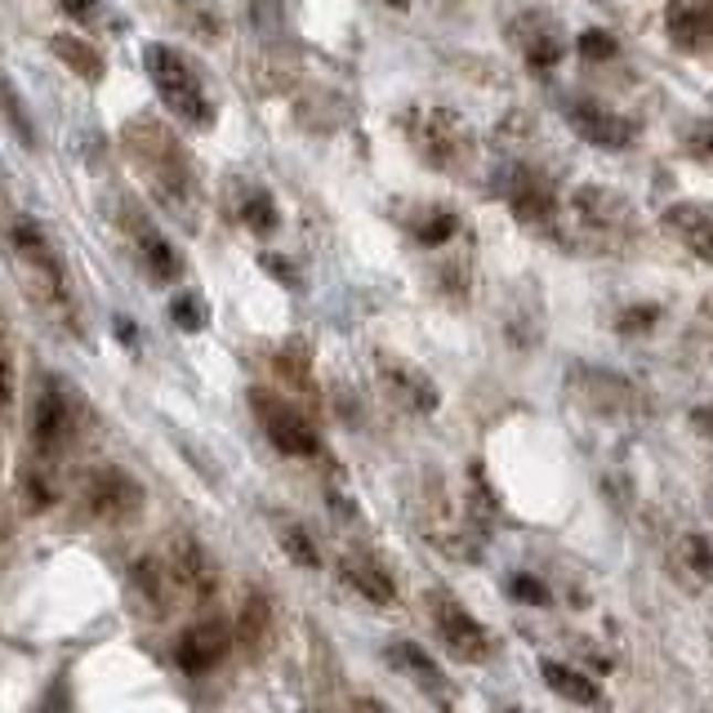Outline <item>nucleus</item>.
<instances>
[{"instance_id":"17","label":"nucleus","mask_w":713,"mask_h":713,"mask_svg":"<svg viewBox=\"0 0 713 713\" xmlns=\"http://www.w3.org/2000/svg\"><path fill=\"white\" fill-rule=\"evenodd\" d=\"M0 103H6V116L14 121V130H19V135H23L28 143H32V139H36V135H32V121H28V111L19 107V98H14V89H10L6 81H0Z\"/></svg>"},{"instance_id":"5","label":"nucleus","mask_w":713,"mask_h":713,"mask_svg":"<svg viewBox=\"0 0 713 713\" xmlns=\"http://www.w3.org/2000/svg\"><path fill=\"white\" fill-rule=\"evenodd\" d=\"M255 415H259V424H264V433H268V441L281 450V455H299V459H308L312 450H317V437H312V428H308V419L290 406V402H281V397H273V393H264V389H255Z\"/></svg>"},{"instance_id":"1","label":"nucleus","mask_w":713,"mask_h":713,"mask_svg":"<svg viewBox=\"0 0 713 713\" xmlns=\"http://www.w3.org/2000/svg\"><path fill=\"white\" fill-rule=\"evenodd\" d=\"M10 259H14V273L23 277V286H28V295L54 321H63L67 330H76V295H72L67 273H63V264H58V255L50 246V236H45V227L36 219L19 214L10 223Z\"/></svg>"},{"instance_id":"10","label":"nucleus","mask_w":713,"mask_h":713,"mask_svg":"<svg viewBox=\"0 0 713 713\" xmlns=\"http://www.w3.org/2000/svg\"><path fill=\"white\" fill-rule=\"evenodd\" d=\"M139 259H143L152 281H174L183 273V259L174 255V246L166 242L152 223H139Z\"/></svg>"},{"instance_id":"13","label":"nucleus","mask_w":713,"mask_h":713,"mask_svg":"<svg viewBox=\"0 0 713 713\" xmlns=\"http://www.w3.org/2000/svg\"><path fill=\"white\" fill-rule=\"evenodd\" d=\"M10 402H14V339L6 317H0V415L10 411Z\"/></svg>"},{"instance_id":"7","label":"nucleus","mask_w":713,"mask_h":713,"mask_svg":"<svg viewBox=\"0 0 713 713\" xmlns=\"http://www.w3.org/2000/svg\"><path fill=\"white\" fill-rule=\"evenodd\" d=\"M166 566H170V575H174L179 593H192V598H210L214 584H219L214 562H210V557H205V549H201L196 540H188V535H179V540L170 544Z\"/></svg>"},{"instance_id":"19","label":"nucleus","mask_w":713,"mask_h":713,"mask_svg":"<svg viewBox=\"0 0 713 713\" xmlns=\"http://www.w3.org/2000/svg\"><path fill=\"white\" fill-rule=\"evenodd\" d=\"M58 6H63L72 19H81V23H94V19H98V0H58Z\"/></svg>"},{"instance_id":"12","label":"nucleus","mask_w":713,"mask_h":713,"mask_svg":"<svg viewBox=\"0 0 713 713\" xmlns=\"http://www.w3.org/2000/svg\"><path fill=\"white\" fill-rule=\"evenodd\" d=\"M54 54H58V58H67V63H72V72H76V76H85V81H98V76H103V58L94 54V45H85V41H81V36H72V32L54 36Z\"/></svg>"},{"instance_id":"15","label":"nucleus","mask_w":713,"mask_h":713,"mask_svg":"<svg viewBox=\"0 0 713 713\" xmlns=\"http://www.w3.org/2000/svg\"><path fill=\"white\" fill-rule=\"evenodd\" d=\"M277 540H281V549H286L299 566H317V549H312V540H308L299 526H281V535H277Z\"/></svg>"},{"instance_id":"9","label":"nucleus","mask_w":713,"mask_h":713,"mask_svg":"<svg viewBox=\"0 0 713 713\" xmlns=\"http://www.w3.org/2000/svg\"><path fill=\"white\" fill-rule=\"evenodd\" d=\"M437 634L446 638V647L459 660H482L491 651L487 629L472 620V616H464V607H455V603H437Z\"/></svg>"},{"instance_id":"16","label":"nucleus","mask_w":713,"mask_h":713,"mask_svg":"<svg viewBox=\"0 0 713 713\" xmlns=\"http://www.w3.org/2000/svg\"><path fill=\"white\" fill-rule=\"evenodd\" d=\"M389 384H393V389H402L397 397L419 402V406H433V393H428V384H424V380H411V375H402L397 366H389Z\"/></svg>"},{"instance_id":"6","label":"nucleus","mask_w":713,"mask_h":713,"mask_svg":"<svg viewBox=\"0 0 713 713\" xmlns=\"http://www.w3.org/2000/svg\"><path fill=\"white\" fill-rule=\"evenodd\" d=\"M139 482L126 478L121 468H98L94 478L85 482V509L98 518V522H126L135 509H139Z\"/></svg>"},{"instance_id":"11","label":"nucleus","mask_w":713,"mask_h":713,"mask_svg":"<svg viewBox=\"0 0 713 713\" xmlns=\"http://www.w3.org/2000/svg\"><path fill=\"white\" fill-rule=\"evenodd\" d=\"M339 575H343L356 593H362L366 603H375V607H389V603H393V579H389L375 562H366V557H343V562H339Z\"/></svg>"},{"instance_id":"18","label":"nucleus","mask_w":713,"mask_h":713,"mask_svg":"<svg viewBox=\"0 0 713 713\" xmlns=\"http://www.w3.org/2000/svg\"><path fill=\"white\" fill-rule=\"evenodd\" d=\"M174 317H179V326H183V330H201V326H205V308L196 304V295L174 299Z\"/></svg>"},{"instance_id":"14","label":"nucleus","mask_w":713,"mask_h":713,"mask_svg":"<svg viewBox=\"0 0 713 713\" xmlns=\"http://www.w3.org/2000/svg\"><path fill=\"white\" fill-rule=\"evenodd\" d=\"M242 219H246V227H255V232H273V227H277V205H273V196L255 188V192L246 196V205H242Z\"/></svg>"},{"instance_id":"4","label":"nucleus","mask_w":713,"mask_h":713,"mask_svg":"<svg viewBox=\"0 0 713 713\" xmlns=\"http://www.w3.org/2000/svg\"><path fill=\"white\" fill-rule=\"evenodd\" d=\"M72 428H76L72 397L63 393L58 380H45L41 393H36V406H32V450H36V459H54L72 441Z\"/></svg>"},{"instance_id":"2","label":"nucleus","mask_w":713,"mask_h":713,"mask_svg":"<svg viewBox=\"0 0 713 713\" xmlns=\"http://www.w3.org/2000/svg\"><path fill=\"white\" fill-rule=\"evenodd\" d=\"M126 148L135 152V161H139L148 188L157 192V201L192 223L196 179H192V161L183 157V148L166 130H157L152 121H135V130H126Z\"/></svg>"},{"instance_id":"3","label":"nucleus","mask_w":713,"mask_h":713,"mask_svg":"<svg viewBox=\"0 0 713 713\" xmlns=\"http://www.w3.org/2000/svg\"><path fill=\"white\" fill-rule=\"evenodd\" d=\"M148 76H152L161 103L170 107V116H179L192 130L214 126V103L205 94V81L174 45H148Z\"/></svg>"},{"instance_id":"8","label":"nucleus","mask_w":713,"mask_h":713,"mask_svg":"<svg viewBox=\"0 0 713 713\" xmlns=\"http://www.w3.org/2000/svg\"><path fill=\"white\" fill-rule=\"evenodd\" d=\"M227 651H232V629H227L223 620H205V625H196V629H188V634L179 638L174 660H179L188 673H205V669H214Z\"/></svg>"}]
</instances>
